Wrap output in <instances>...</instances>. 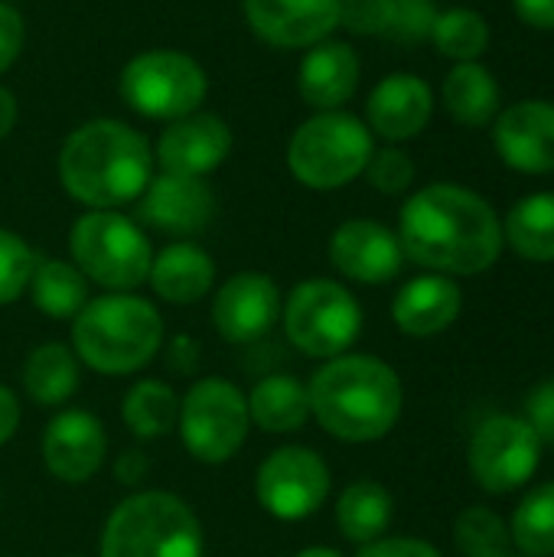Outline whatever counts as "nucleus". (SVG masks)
Segmentation results:
<instances>
[{
	"label": "nucleus",
	"mask_w": 554,
	"mask_h": 557,
	"mask_svg": "<svg viewBox=\"0 0 554 557\" xmlns=\"http://www.w3.org/2000/svg\"><path fill=\"white\" fill-rule=\"evenodd\" d=\"M519 20L532 29H554V0H513Z\"/></svg>",
	"instance_id": "nucleus-41"
},
{
	"label": "nucleus",
	"mask_w": 554,
	"mask_h": 557,
	"mask_svg": "<svg viewBox=\"0 0 554 557\" xmlns=\"http://www.w3.org/2000/svg\"><path fill=\"white\" fill-rule=\"evenodd\" d=\"M431 114H434L431 85L408 72H395L382 78L366 101L369 127L392 144L418 137L428 127Z\"/></svg>",
	"instance_id": "nucleus-20"
},
{
	"label": "nucleus",
	"mask_w": 554,
	"mask_h": 557,
	"mask_svg": "<svg viewBox=\"0 0 554 557\" xmlns=\"http://www.w3.org/2000/svg\"><path fill=\"white\" fill-rule=\"evenodd\" d=\"M392 0H340V26L359 36H385Z\"/></svg>",
	"instance_id": "nucleus-37"
},
{
	"label": "nucleus",
	"mask_w": 554,
	"mask_h": 557,
	"mask_svg": "<svg viewBox=\"0 0 554 557\" xmlns=\"http://www.w3.org/2000/svg\"><path fill=\"white\" fill-rule=\"evenodd\" d=\"M359 85V55L346 42H317L297 75L300 98L317 111H340Z\"/></svg>",
	"instance_id": "nucleus-21"
},
{
	"label": "nucleus",
	"mask_w": 554,
	"mask_h": 557,
	"mask_svg": "<svg viewBox=\"0 0 554 557\" xmlns=\"http://www.w3.org/2000/svg\"><path fill=\"white\" fill-rule=\"evenodd\" d=\"M509 535L526 557H554V483H542L519 503Z\"/></svg>",
	"instance_id": "nucleus-32"
},
{
	"label": "nucleus",
	"mask_w": 554,
	"mask_h": 557,
	"mask_svg": "<svg viewBox=\"0 0 554 557\" xmlns=\"http://www.w3.org/2000/svg\"><path fill=\"white\" fill-rule=\"evenodd\" d=\"M180 437L202 463H225L248 437V398L225 379H202L180 405Z\"/></svg>",
	"instance_id": "nucleus-10"
},
{
	"label": "nucleus",
	"mask_w": 554,
	"mask_h": 557,
	"mask_svg": "<svg viewBox=\"0 0 554 557\" xmlns=\"http://www.w3.org/2000/svg\"><path fill=\"white\" fill-rule=\"evenodd\" d=\"M251 421L268 434H291L300 431L310 418V395L291 375H271L255 385L248 398Z\"/></svg>",
	"instance_id": "nucleus-25"
},
{
	"label": "nucleus",
	"mask_w": 554,
	"mask_h": 557,
	"mask_svg": "<svg viewBox=\"0 0 554 557\" xmlns=\"http://www.w3.org/2000/svg\"><path fill=\"white\" fill-rule=\"evenodd\" d=\"M454 542L464 557H506L513 548L509 525L487 506H470L454 525Z\"/></svg>",
	"instance_id": "nucleus-33"
},
{
	"label": "nucleus",
	"mask_w": 554,
	"mask_h": 557,
	"mask_svg": "<svg viewBox=\"0 0 554 557\" xmlns=\"http://www.w3.org/2000/svg\"><path fill=\"white\" fill-rule=\"evenodd\" d=\"M366 176L369 183L385 193V196H398L415 183V163L405 150L398 147H385V150H372L369 163H366Z\"/></svg>",
	"instance_id": "nucleus-35"
},
{
	"label": "nucleus",
	"mask_w": 554,
	"mask_h": 557,
	"mask_svg": "<svg viewBox=\"0 0 554 557\" xmlns=\"http://www.w3.org/2000/svg\"><path fill=\"white\" fill-rule=\"evenodd\" d=\"M526 424L535 431L539 441L554 447V379L542 382L526 398Z\"/></svg>",
	"instance_id": "nucleus-38"
},
{
	"label": "nucleus",
	"mask_w": 554,
	"mask_h": 557,
	"mask_svg": "<svg viewBox=\"0 0 554 557\" xmlns=\"http://www.w3.org/2000/svg\"><path fill=\"white\" fill-rule=\"evenodd\" d=\"M29 287H33V304L52 320H75L82 313V307L88 304L85 274L69 261L36 264Z\"/></svg>",
	"instance_id": "nucleus-29"
},
{
	"label": "nucleus",
	"mask_w": 554,
	"mask_h": 557,
	"mask_svg": "<svg viewBox=\"0 0 554 557\" xmlns=\"http://www.w3.org/2000/svg\"><path fill=\"white\" fill-rule=\"evenodd\" d=\"M147 281L170 304H196L199 297L209 294L216 281V264L202 248L183 242L153 255Z\"/></svg>",
	"instance_id": "nucleus-23"
},
{
	"label": "nucleus",
	"mask_w": 554,
	"mask_h": 557,
	"mask_svg": "<svg viewBox=\"0 0 554 557\" xmlns=\"http://www.w3.org/2000/svg\"><path fill=\"white\" fill-rule=\"evenodd\" d=\"M23 385L29 398L42 408L69 401L78 388V362L72 349H65L62 343H42L39 349H33L23 366Z\"/></svg>",
	"instance_id": "nucleus-28"
},
{
	"label": "nucleus",
	"mask_w": 554,
	"mask_h": 557,
	"mask_svg": "<svg viewBox=\"0 0 554 557\" xmlns=\"http://www.w3.org/2000/svg\"><path fill=\"white\" fill-rule=\"evenodd\" d=\"M153 176L150 144L121 121H88L69 134L59 153L65 193L91 209H114L140 199Z\"/></svg>",
	"instance_id": "nucleus-2"
},
{
	"label": "nucleus",
	"mask_w": 554,
	"mask_h": 557,
	"mask_svg": "<svg viewBox=\"0 0 554 557\" xmlns=\"http://www.w3.org/2000/svg\"><path fill=\"white\" fill-rule=\"evenodd\" d=\"M503 242L526 261H554V193H532L519 199L503 225Z\"/></svg>",
	"instance_id": "nucleus-26"
},
{
	"label": "nucleus",
	"mask_w": 554,
	"mask_h": 557,
	"mask_svg": "<svg viewBox=\"0 0 554 557\" xmlns=\"http://www.w3.org/2000/svg\"><path fill=\"white\" fill-rule=\"evenodd\" d=\"M359 557H441V552L418 539H379V542H369Z\"/></svg>",
	"instance_id": "nucleus-40"
},
{
	"label": "nucleus",
	"mask_w": 554,
	"mask_h": 557,
	"mask_svg": "<svg viewBox=\"0 0 554 557\" xmlns=\"http://www.w3.org/2000/svg\"><path fill=\"white\" fill-rule=\"evenodd\" d=\"M206 91L209 82L199 62L173 49L140 52L121 72V95L144 117L180 121L202 104Z\"/></svg>",
	"instance_id": "nucleus-9"
},
{
	"label": "nucleus",
	"mask_w": 554,
	"mask_h": 557,
	"mask_svg": "<svg viewBox=\"0 0 554 557\" xmlns=\"http://www.w3.org/2000/svg\"><path fill=\"white\" fill-rule=\"evenodd\" d=\"M506 557H509V555H506Z\"/></svg>",
	"instance_id": "nucleus-46"
},
{
	"label": "nucleus",
	"mask_w": 554,
	"mask_h": 557,
	"mask_svg": "<svg viewBox=\"0 0 554 557\" xmlns=\"http://www.w3.org/2000/svg\"><path fill=\"white\" fill-rule=\"evenodd\" d=\"M330 261L359 284H385L402 271L405 251L392 228L372 219H349L330 238Z\"/></svg>",
	"instance_id": "nucleus-15"
},
{
	"label": "nucleus",
	"mask_w": 554,
	"mask_h": 557,
	"mask_svg": "<svg viewBox=\"0 0 554 557\" xmlns=\"http://www.w3.org/2000/svg\"><path fill=\"white\" fill-rule=\"evenodd\" d=\"M284 330L304 356L336 359L359 339L362 310L343 284L313 277L291 290L284 307Z\"/></svg>",
	"instance_id": "nucleus-8"
},
{
	"label": "nucleus",
	"mask_w": 554,
	"mask_h": 557,
	"mask_svg": "<svg viewBox=\"0 0 554 557\" xmlns=\"http://www.w3.org/2000/svg\"><path fill=\"white\" fill-rule=\"evenodd\" d=\"M23 39H26V26H23L20 10H13L7 0H0V72H7L16 62Z\"/></svg>",
	"instance_id": "nucleus-39"
},
{
	"label": "nucleus",
	"mask_w": 554,
	"mask_h": 557,
	"mask_svg": "<svg viewBox=\"0 0 554 557\" xmlns=\"http://www.w3.org/2000/svg\"><path fill=\"white\" fill-rule=\"evenodd\" d=\"M493 144L500 160L519 173H554V101L526 98L500 111Z\"/></svg>",
	"instance_id": "nucleus-13"
},
{
	"label": "nucleus",
	"mask_w": 554,
	"mask_h": 557,
	"mask_svg": "<svg viewBox=\"0 0 554 557\" xmlns=\"http://www.w3.org/2000/svg\"><path fill=\"white\" fill-rule=\"evenodd\" d=\"M389 522H392V496L385 486H379L376 480H359L343 490L336 503V525L349 542L356 545L379 542Z\"/></svg>",
	"instance_id": "nucleus-27"
},
{
	"label": "nucleus",
	"mask_w": 554,
	"mask_h": 557,
	"mask_svg": "<svg viewBox=\"0 0 554 557\" xmlns=\"http://www.w3.org/2000/svg\"><path fill=\"white\" fill-rule=\"evenodd\" d=\"M398 242L415 264L470 277L500 261L503 222L480 193L434 183L405 202Z\"/></svg>",
	"instance_id": "nucleus-1"
},
{
	"label": "nucleus",
	"mask_w": 554,
	"mask_h": 557,
	"mask_svg": "<svg viewBox=\"0 0 554 557\" xmlns=\"http://www.w3.org/2000/svg\"><path fill=\"white\" fill-rule=\"evenodd\" d=\"M255 493L274 519L297 522L313 516L330 496V470L307 447H281L258 467Z\"/></svg>",
	"instance_id": "nucleus-12"
},
{
	"label": "nucleus",
	"mask_w": 554,
	"mask_h": 557,
	"mask_svg": "<svg viewBox=\"0 0 554 557\" xmlns=\"http://www.w3.org/2000/svg\"><path fill=\"white\" fill-rule=\"evenodd\" d=\"M444 108L464 127H487L500 114V82L480 62H457L444 78Z\"/></svg>",
	"instance_id": "nucleus-24"
},
{
	"label": "nucleus",
	"mask_w": 554,
	"mask_h": 557,
	"mask_svg": "<svg viewBox=\"0 0 554 557\" xmlns=\"http://www.w3.org/2000/svg\"><path fill=\"white\" fill-rule=\"evenodd\" d=\"M248 26L271 46L323 42L340 26V0H245Z\"/></svg>",
	"instance_id": "nucleus-16"
},
{
	"label": "nucleus",
	"mask_w": 554,
	"mask_h": 557,
	"mask_svg": "<svg viewBox=\"0 0 554 557\" xmlns=\"http://www.w3.org/2000/svg\"><path fill=\"white\" fill-rule=\"evenodd\" d=\"M121 414L137 437H163L180 421V398L173 395L170 385L147 379L127 392Z\"/></svg>",
	"instance_id": "nucleus-30"
},
{
	"label": "nucleus",
	"mask_w": 554,
	"mask_h": 557,
	"mask_svg": "<svg viewBox=\"0 0 554 557\" xmlns=\"http://www.w3.org/2000/svg\"><path fill=\"white\" fill-rule=\"evenodd\" d=\"M140 219L167 235H196L212 222L216 196L199 176L160 173L140 193Z\"/></svg>",
	"instance_id": "nucleus-17"
},
{
	"label": "nucleus",
	"mask_w": 554,
	"mask_h": 557,
	"mask_svg": "<svg viewBox=\"0 0 554 557\" xmlns=\"http://www.w3.org/2000/svg\"><path fill=\"white\" fill-rule=\"evenodd\" d=\"M16 424H20V401L10 388L0 385V447L13 437Z\"/></svg>",
	"instance_id": "nucleus-42"
},
{
	"label": "nucleus",
	"mask_w": 554,
	"mask_h": 557,
	"mask_svg": "<svg viewBox=\"0 0 554 557\" xmlns=\"http://www.w3.org/2000/svg\"><path fill=\"white\" fill-rule=\"evenodd\" d=\"M163 343V320L153 304L131 294L88 300L72 323L75 356L104 375L144 369Z\"/></svg>",
	"instance_id": "nucleus-4"
},
{
	"label": "nucleus",
	"mask_w": 554,
	"mask_h": 557,
	"mask_svg": "<svg viewBox=\"0 0 554 557\" xmlns=\"http://www.w3.org/2000/svg\"><path fill=\"white\" fill-rule=\"evenodd\" d=\"M69 251L85 277L118 294L140 287L153 264L147 235L127 215L111 209H91L88 215L75 219L69 232Z\"/></svg>",
	"instance_id": "nucleus-7"
},
{
	"label": "nucleus",
	"mask_w": 554,
	"mask_h": 557,
	"mask_svg": "<svg viewBox=\"0 0 554 557\" xmlns=\"http://www.w3.org/2000/svg\"><path fill=\"white\" fill-rule=\"evenodd\" d=\"M104 428L88 411H62L49 421L42 437L46 470L62 483H85L104 463Z\"/></svg>",
	"instance_id": "nucleus-19"
},
{
	"label": "nucleus",
	"mask_w": 554,
	"mask_h": 557,
	"mask_svg": "<svg viewBox=\"0 0 554 557\" xmlns=\"http://www.w3.org/2000/svg\"><path fill=\"white\" fill-rule=\"evenodd\" d=\"M281 317V294L268 274H235L229 277L212 304V323L229 343H255L261 339Z\"/></svg>",
	"instance_id": "nucleus-14"
},
{
	"label": "nucleus",
	"mask_w": 554,
	"mask_h": 557,
	"mask_svg": "<svg viewBox=\"0 0 554 557\" xmlns=\"http://www.w3.org/2000/svg\"><path fill=\"white\" fill-rule=\"evenodd\" d=\"M101 557H202V529L180 496L137 493L111 512Z\"/></svg>",
	"instance_id": "nucleus-5"
},
{
	"label": "nucleus",
	"mask_w": 554,
	"mask_h": 557,
	"mask_svg": "<svg viewBox=\"0 0 554 557\" xmlns=\"http://www.w3.org/2000/svg\"><path fill=\"white\" fill-rule=\"evenodd\" d=\"M310 414L349 444L385 437L402 414V382L376 356H336L307 385Z\"/></svg>",
	"instance_id": "nucleus-3"
},
{
	"label": "nucleus",
	"mask_w": 554,
	"mask_h": 557,
	"mask_svg": "<svg viewBox=\"0 0 554 557\" xmlns=\"http://www.w3.org/2000/svg\"><path fill=\"white\" fill-rule=\"evenodd\" d=\"M16 124V98L0 85V137H7Z\"/></svg>",
	"instance_id": "nucleus-44"
},
{
	"label": "nucleus",
	"mask_w": 554,
	"mask_h": 557,
	"mask_svg": "<svg viewBox=\"0 0 554 557\" xmlns=\"http://www.w3.org/2000/svg\"><path fill=\"white\" fill-rule=\"evenodd\" d=\"M297 557H343L340 552H333V548H307V552H300Z\"/></svg>",
	"instance_id": "nucleus-45"
},
{
	"label": "nucleus",
	"mask_w": 554,
	"mask_h": 557,
	"mask_svg": "<svg viewBox=\"0 0 554 557\" xmlns=\"http://www.w3.org/2000/svg\"><path fill=\"white\" fill-rule=\"evenodd\" d=\"M431 39L441 55L454 62H477L490 46V23L470 7H451L438 13Z\"/></svg>",
	"instance_id": "nucleus-31"
},
{
	"label": "nucleus",
	"mask_w": 554,
	"mask_h": 557,
	"mask_svg": "<svg viewBox=\"0 0 554 557\" xmlns=\"http://www.w3.org/2000/svg\"><path fill=\"white\" fill-rule=\"evenodd\" d=\"M114 476H118L121 483H140V480L147 476V457H144V454H134V450L121 454V460H118V467H114Z\"/></svg>",
	"instance_id": "nucleus-43"
},
{
	"label": "nucleus",
	"mask_w": 554,
	"mask_h": 557,
	"mask_svg": "<svg viewBox=\"0 0 554 557\" xmlns=\"http://www.w3.org/2000/svg\"><path fill=\"white\" fill-rule=\"evenodd\" d=\"M232 150V131L219 114H186L173 121L157 140V160L163 173L180 176H206L212 173Z\"/></svg>",
	"instance_id": "nucleus-18"
},
{
	"label": "nucleus",
	"mask_w": 554,
	"mask_h": 557,
	"mask_svg": "<svg viewBox=\"0 0 554 557\" xmlns=\"http://www.w3.org/2000/svg\"><path fill=\"white\" fill-rule=\"evenodd\" d=\"M460 310L464 294L444 274H424L408 281L392 304V317L408 336H438L460 317Z\"/></svg>",
	"instance_id": "nucleus-22"
},
{
	"label": "nucleus",
	"mask_w": 554,
	"mask_h": 557,
	"mask_svg": "<svg viewBox=\"0 0 554 557\" xmlns=\"http://www.w3.org/2000/svg\"><path fill=\"white\" fill-rule=\"evenodd\" d=\"M434 20H438L434 0H392L385 36L398 42H421V39H431Z\"/></svg>",
	"instance_id": "nucleus-36"
},
{
	"label": "nucleus",
	"mask_w": 554,
	"mask_h": 557,
	"mask_svg": "<svg viewBox=\"0 0 554 557\" xmlns=\"http://www.w3.org/2000/svg\"><path fill=\"white\" fill-rule=\"evenodd\" d=\"M372 131L346 111H320L304 121L287 147V166L307 189H340L366 173Z\"/></svg>",
	"instance_id": "nucleus-6"
},
{
	"label": "nucleus",
	"mask_w": 554,
	"mask_h": 557,
	"mask_svg": "<svg viewBox=\"0 0 554 557\" xmlns=\"http://www.w3.org/2000/svg\"><path fill=\"white\" fill-rule=\"evenodd\" d=\"M33 271H36V255L29 251V245L20 235L0 228V307L13 304L29 287Z\"/></svg>",
	"instance_id": "nucleus-34"
},
{
	"label": "nucleus",
	"mask_w": 554,
	"mask_h": 557,
	"mask_svg": "<svg viewBox=\"0 0 554 557\" xmlns=\"http://www.w3.org/2000/svg\"><path fill=\"white\" fill-rule=\"evenodd\" d=\"M542 460V441L526 418L496 414L483 421L470 441V473L487 493H513L532 480Z\"/></svg>",
	"instance_id": "nucleus-11"
}]
</instances>
